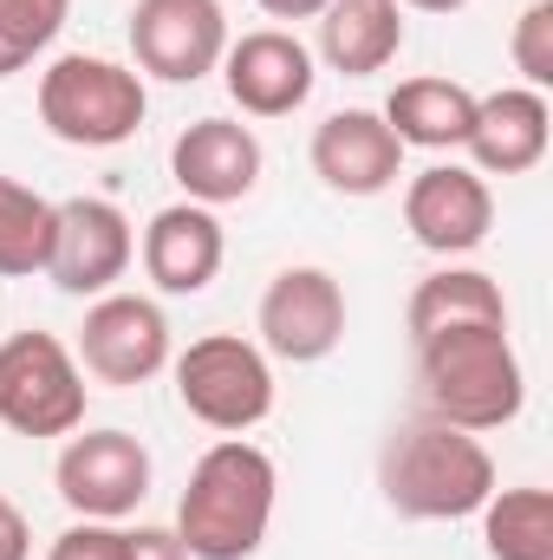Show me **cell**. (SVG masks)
Returning a JSON list of instances; mask_svg holds the SVG:
<instances>
[{
    "label": "cell",
    "instance_id": "cell-1",
    "mask_svg": "<svg viewBox=\"0 0 553 560\" xmlns=\"http://www.w3.org/2000/svg\"><path fill=\"white\" fill-rule=\"evenodd\" d=\"M416 405L423 418L456 423L469 436L502 430L528 405V372L508 326H449L416 339Z\"/></svg>",
    "mask_w": 553,
    "mask_h": 560
},
{
    "label": "cell",
    "instance_id": "cell-2",
    "mask_svg": "<svg viewBox=\"0 0 553 560\" xmlns=\"http://www.w3.org/2000/svg\"><path fill=\"white\" fill-rule=\"evenodd\" d=\"M274 456L242 436H222L189 469V489L176 502V541L189 548V560H255L274 522Z\"/></svg>",
    "mask_w": 553,
    "mask_h": 560
},
{
    "label": "cell",
    "instance_id": "cell-3",
    "mask_svg": "<svg viewBox=\"0 0 553 560\" xmlns=\"http://www.w3.org/2000/svg\"><path fill=\"white\" fill-rule=\"evenodd\" d=\"M378 489L404 522H462L482 515V502L495 495V456L456 423L416 418L391 430L378 456Z\"/></svg>",
    "mask_w": 553,
    "mask_h": 560
},
{
    "label": "cell",
    "instance_id": "cell-4",
    "mask_svg": "<svg viewBox=\"0 0 553 560\" xmlns=\"http://www.w3.org/2000/svg\"><path fill=\"white\" fill-rule=\"evenodd\" d=\"M143 112V72L98 59V52H66L39 72V125L72 150H118L138 138Z\"/></svg>",
    "mask_w": 553,
    "mask_h": 560
},
{
    "label": "cell",
    "instance_id": "cell-5",
    "mask_svg": "<svg viewBox=\"0 0 553 560\" xmlns=\"http://www.w3.org/2000/svg\"><path fill=\"white\" fill-rule=\"evenodd\" d=\"M176 398L196 423L242 436L274 411V365L255 339L209 332V339H189V352L176 359Z\"/></svg>",
    "mask_w": 553,
    "mask_h": 560
},
{
    "label": "cell",
    "instance_id": "cell-6",
    "mask_svg": "<svg viewBox=\"0 0 553 560\" xmlns=\"http://www.w3.org/2000/svg\"><path fill=\"white\" fill-rule=\"evenodd\" d=\"M0 423L13 436H72L85 423V372L66 339L13 332L0 346Z\"/></svg>",
    "mask_w": 553,
    "mask_h": 560
},
{
    "label": "cell",
    "instance_id": "cell-7",
    "mask_svg": "<svg viewBox=\"0 0 553 560\" xmlns=\"http://www.w3.org/2000/svg\"><path fill=\"white\" fill-rule=\"evenodd\" d=\"M52 482L79 522H125L150 495V450L131 430H85L59 450Z\"/></svg>",
    "mask_w": 553,
    "mask_h": 560
},
{
    "label": "cell",
    "instance_id": "cell-8",
    "mask_svg": "<svg viewBox=\"0 0 553 560\" xmlns=\"http://www.w3.org/2000/svg\"><path fill=\"white\" fill-rule=\"evenodd\" d=\"M79 372L98 385H150L169 365V319L143 293H98L79 326Z\"/></svg>",
    "mask_w": 553,
    "mask_h": 560
},
{
    "label": "cell",
    "instance_id": "cell-9",
    "mask_svg": "<svg viewBox=\"0 0 553 560\" xmlns=\"http://www.w3.org/2000/svg\"><path fill=\"white\" fill-rule=\"evenodd\" d=\"M131 52H138V72H150V79L196 85L228 52V13H222V0H138Z\"/></svg>",
    "mask_w": 553,
    "mask_h": 560
},
{
    "label": "cell",
    "instance_id": "cell-10",
    "mask_svg": "<svg viewBox=\"0 0 553 560\" xmlns=\"http://www.w3.org/2000/svg\"><path fill=\"white\" fill-rule=\"evenodd\" d=\"M138 255V235H131V215L105 196H72L59 202L52 215V261L46 275L59 280V293H111L125 268Z\"/></svg>",
    "mask_w": 553,
    "mask_h": 560
},
{
    "label": "cell",
    "instance_id": "cell-11",
    "mask_svg": "<svg viewBox=\"0 0 553 560\" xmlns=\"http://www.w3.org/2000/svg\"><path fill=\"white\" fill-rule=\"evenodd\" d=\"M345 339V287L326 268H280L261 293V352L319 365Z\"/></svg>",
    "mask_w": 553,
    "mask_h": 560
},
{
    "label": "cell",
    "instance_id": "cell-12",
    "mask_svg": "<svg viewBox=\"0 0 553 560\" xmlns=\"http://www.w3.org/2000/svg\"><path fill=\"white\" fill-rule=\"evenodd\" d=\"M404 229L416 235V248H430V255H469L495 229V196H489V183L475 170L430 163L404 189Z\"/></svg>",
    "mask_w": 553,
    "mask_h": 560
},
{
    "label": "cell",
    "instance_id": "cell-13",
    "mask_svg": "<svg viewBox=\"0 0 553 560\" xmlns=\"http://www.w3.org/2000/svg\"><path fill=\"white\" fill-rule=\"evenodd\" d=\"M222 79H228V98L248 112V118H293L306 98H313V52L280 33V26H255L242 39H228L222 52Z\"/></svg>",
    "mask_w": 553,
    "mask_h": 560
},
{
    "label": "cell",
    "instance_id": "cell-14",
    "mask_svg": "<svg viewBox=\"0 0 553 560\" xmlns=\"http://www.w3.org/2000/svg\"><path fill=\"white\" fill-rule=\"evenodd\" d=\"M169 176L202 209L242 202L261 183V138L248 125H235V118H196L183 138L169 143Z\"/></svg>",
    "mask_w": 553,
    "mask_h": 560
},
{
    "label": "cell",
    "instance_id": "cell-15",
    "mask_svg": "<svg viewBox=\"0 0 553 560\" xmlns=\"http://www.w3.org/2000/svg\"><path fill=\"white\" fill-rule=\"evenodd\" d=\"M313 176L339 196H385L404 176V143L378 112H332L313 131Z\"/></svg>",
    "mask_w": 553,
    "mask_h": 560
},
{
    "label": "cell",
    "instance_id": "cell-16",
    "mask_svg": "<svg viewBox=\"0 0 553 560\" xmlns=\"http://www.w3.org/2000/svg\"><path fill=\"white\" fill-rule=\"evenodd\" d=\"M222 255H228V235L202 202H169L143 229V275L156 280V293H202L222 275Z\"/></svg>",
    "mask_w": 553,
    "mask_h": 560
},
{
    "label": "cell",
    "instance_id": "cell-17",
    "mask_svg": "<svg viewBox=\"0 0 553 560\" xmlns=\"http://www.w3.org/2000/svg\"><path fill=\"white\" fill-rule=\"evenodd\" d=\"M553 138V112L548 92H528V85H508V92H489L475 98V125H469V156H475V176H528Z\"/></svg>",
    "mask_w": 553,
    "mask_h": 560
},
{
    "label": "cell",
    "instance_id": "cell-18",
    "mask_svg": "<svg viewBox=\"0 0 553 560\" xmlns=\"http://www.w3.org/2000/svg\"><path fill=\"white\" fill-rule=\"evenodd\" d=\"M404 46V7L398 0H326L319 13V59L345 79H372Z\"/></svg>",
    "mask_w": 553,
    "mask_h": 560
},
{
    "label": "cell",
    "instance_id": "cell-19",
    "mask_svg": "<svg viewBox=\"0 0 553 560\" xmlns=\"http://www.w3.org/2000/svg\"><path fill=\"white\" fill-rule=\"evenodd\" d=\"M404 150H462L469 143V125H475V92L456 85V79H404L385 112H378Z\"/></svg>",
    "mask_w": 553,
    "mask_h": 560
},
{
    "label": "cell",
    "instance_id": "cell-20",
    "mask_svg": "<svg viewBox=\"0 0 553 560\" xmlns=\"http://www.w3.org/2000/svg\"><path fill=\"white\" fill-rule=\"evenodd\" d=\"M449 326H508V300L482 268H436L411 293V339L449 332Z\"/></svg>",
    "mask_w": 553,
    "mask_h": 560
},
{
    "label": "cell",
    "instance_id": "cell-21",
    "mask_svg": "<svg viewBox=\"0 0 553 560\" xmlns=\"http://www.w3.org/2000/svg\"><path fill=\"white\" fill-rule=\"evenodd\" d=\"M489 560H553V495L548 489H495L482 502Z\"/></svg>",
    "mask_w": 553,
    "mask_h": 560
},
{
    "label": "cell",
    "instance_id": "cell-22",
    "mask_svg": "<svg viewBox=\"0 0 553 560\" xmlns=\"http://www.w3.org/2000/svg\"><path fill=\"white\" fill-rule=\"evenodd\" d=\"M52 215H59V202H46L39 189L0 176V275L13 280L46 275V261H52Z\"/></svg>",
    "mask_w": 553,
    "mask_h": 560
},
{
    "label": "cell",
    "instance_id": "cell-23",
    "mask_svg": "<svg viewBox=\"0 0 553 560\" xmlns=\"http://www.w3.org/2000/svg\"><path fill=\"white\" fill-rule=\"evenodd\" d=\"M72 0H0V79L26 72L66 26Z\"/></svg>",
    "mask_w": 553,
    "mask_h": 560
},
{
    "label": "cell",
    "instance_id": "cell-24",
    "mask_svg": "<svg viewBox=\"0 0 553 560\" xmlns=\"http://www.w3.org/2000/svg\"><path fill=\"white\" fill-rule=\"evenodd\" d=\"M508 52H515V72L528 79V92H548L553 85V0H534V7L515 20Z\"/></svg>",
    "mask_w": 553,
    "mask_h": 560
},
{
    "label": "cell",
    "instance_id": "cell-25",
    "mask_svg": "<svg viewBox=\"0 0 553 560\" xmlns=\"http://www.w3.org/2000/svg\"><path fill=\"white\" fill-rule=\"evenodd\" d=\"M46 560H125V528L118 522H72Z\"/></svg>",
    "mask_w": 553,
    "mask_h": 560
},
{
    "label": "cell",
    "instance_id": "cell-26",
    "mask_svg": "<svg viewBox=\"0 0 553 560\" xmlns=\"http://www.w3.org/2000/svg\"><path fill=\"white\" fill-rule=\"evenodd\" d=\"M125 560H189L176 528H125Z\"/></svg>",
    "mask_w": 553,
    "mask_h": 560
},
{
    "label": "cell",
    "instance_id": "cell-27",
    "mask_svg": "<svg viewBox=\"0 0 553 560\" xmlns=\"http://www.w3.org/2000/svg\"><path fill=\"white\" fill-rule=\"evenodd\" d=\"M33 555V535H26V515L0 495V560H26Z\"/></svg>",
    "mask_w": 553,
    "mask_h": 560
},
{
    "label": "cell",
    "instance_id": "cell-28",
    "mask_svg": "<svg viewBox=\"0 0 553 560\" xmlns=\"http://www.w3.org/2000/svg\"><path fill=\"white\" fill-rule=\"evenodd\" d=\"M261 13H274V20H319L326 13V0H255Z\"/></svg>",
    "mask_w": 553,
    "mask_h": 560
},
{
    "label": "cell",
    "instance_id": "cell-29",
    "mask_svg": "<svg viewBox=\"0 0 553 560\" xmlns=\"http://www.w3.org/2000/svg\"><path fill=\"white\" fill-rule=\"evenodd\" d=\"M398 7H416V13H456V7H469V0H398Z\"/></svg>",
    "mask_w": 553,
    "mask_h": 560
}]
</instances>
